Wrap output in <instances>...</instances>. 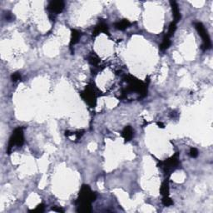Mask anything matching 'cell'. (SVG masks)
I'll use <instances>...</instances> for the list:
<instances>
[{"instance_id": "obj_1", "label": "cell", "mask_w": 213, "mask_h": 213, "mask_svg": "<svg viewBox=\"0 0 213 213\" xmlns=\"http://www.w3.org/2000/svg\"><path fill=\"white\" fill-rule=\"evenodd\" d=\"M97 198L96 194L91 190L89 186L82 185L77 199V206L78 212L87 213L92 211V202Z\"/></svg>"}, {"instance_id": "obj_2", "label": "cell", "mask_w": 213, "mask_h": 213, "mask_svg": "<svg viewBox=\"0 0 213 213\" xmlns=\"http://www.w3.org/2000/svg\"><path fill=\"white\" fill-rule=\"evenodd\" d=\"M24 143V136H23V127H18L13 131L12 136L9 138V143L8 145L7 153L10 154L12 148L14 146L21 147Z\"/></svg>"}, {"instance_id": "obj_3", "label": "cell", "mask_w": 213, "mask_h": 213, "mask_svg": "<svg viewBox=\"0 0 213 213\" xmlns=\"http://www.w3.org/2000/svg\"><path fill=\"white\" fill-rule=\"evenodd\" d=\"M194 25H195V28H196V31L198 33V34L201 37L202 39V41H203V44H202V47L201 49L203 50H208L211 48V39L209 37L208 34H207V31L205 29L204 25L200 22H196L194 23Z\"/></svg>"}, {"instance_id": "obj_4", "label": "cell", "mask_w": 213, "mask_h": 213, "mask_svg": "<svg viewBox=\"0 0 213 213\" xmlns=\"http://www.w3.org/2000/svg\"><path fill=\"white\" fill-rule=\"evenodd\" d=\"M179 165V153H177L164 162H160L159 167L162 168L165 172H171L174 171Z\"/></svg>"}, {"instance_id": "obj_5", "label": "cell", "mask_w": 213, "mask_h": 213, "mask_svg": "<svg viewBox=\"0 0 213 213\" xmlns=\"http://www.w3.org/2000/svg\"><path fill=\"white\" fill-rule=\"evenodd\" d=\"M81 97L91 107H94L97 103V95L95 93L94 89L91 87H87L84 91L81 92Z\"/></svg>"}, {"instance_id": "obj_6", "label": "cell", "mask_w": 213, "mask_h": 213, "mask_svg": "<svg viewBox=\"0 0 213 213\" xmlns=\"http://www.w3.org/2000/svg\"><path fill=\"white\" fill-rule=\"evenodd\" d=\"M49 10L51 12V13H54V14H58L63 12V8H64V3L63 1H51L49 3V7H48Z\"/></svg>"}, {"instance_id": "obj_7", "label": "cell", "mask_w": 213, "mask_h": 213, "mask_svg": "<svg viewBox=\"0 0 213 213\" xmlns=\"http://www.w3.org/2000/svg\"><path fill=\"white\" fill-rule=\"evenodd\" d=\"M170 3L172 5V15H173V18H174V22L177 23L182 18V15H181V13H180L179 8H178L177 2H175V1H172Z\"/></svg>"}, {"instance_id": "obj_8", "label": "cell", "mask_w": 213, "mask_h": 213, "mask_svg": "<svg viewBox=\"0 0 213 213\" xmlns=\"http://www.w3.org/2000/svg\"><path fill=\"white\" fill-rule=\"evenodd\" d=\"M102 32L106 34H108V28H107V25H106V23L103 22L100 23L99 24L97 25V26L95 28L92 35H93L94 37H96V36H97L100 33H102Z\"/></svg>"}, {"instance_id": "obj_9", "label": "cell", "mask_w": 213, "mask_h": 213, "mask_svg": "<svg viewBox=\"0 0 213 213\" xmlns=\"http://www.w3.org/2000/svg\"><path fill=\"white\" fill-rule=\"evenodd\" d=\"M122 136L124 138L125 142H129L132 140V138L133 137V130L130 126L126 127L123 129V131L122 132Z\"/></svg>"}, {"instance_id": "obj_10", "label": "cell", "mask_w": 213, "mask_h": 213, "mask_svg": "<svg viewBox=\"0 0 213 213\" xmlns=\"http://www.w3.org/2000/svg\"><path fill=\"white\" fill-rule=\"evenodd\" d=\"M131 25V23L129 22L128 20L123 19L122 21H119V22L116 23H115V28H116L117 30H121V31H123L125 29H127V28H129Z\"/></svg>"}, {"instance_id": "obj_11", "label": "cell", "mask_w": 213, "mask_h": 213, "mask_svg": "<svg viewBox=\"0 0 213 213\" xmlns=\"http://www.w3.org/2000/svg\"><path fill=\"white\" fill-rule=\"evenodd\" d=\"M81 36L80 32L76 30V29H72V37H71V41H70V47L72 48L73 45L76 44L78 42Z\"/></svg>"}, {"instance_id": "obj_12", "label": "cell", "mask_w": 213, "mask_h": 213, "mask_svg": "<svg viewBox=\"0 0 213 213\" xmlns=\"http://www.w3.org/2000/svg\"><path fill=\"white\" fill-rule=\"evenodd\" d=\"M169 182L167 180H166L162 182L161 188H160V192L163 196H169Z\"/></svg>"}, {"instance_id": "obj_13", "label": "cell", "mask_w": 213, "mask_h": 213, "mask_svg": "<svg viewBox=\"0 0 213 213\" xmlns=\"http://www.w3.org/2000/svg\"><path fill=\"white\" fill-rule=\"evenodd\" d=\"M171 44H172V43H171L170 38H168L167 36H165V38L163 39V41H162V43L161 44V45H160V49H161L162 51L167 50V49L171 46Z\"/></svg>"}, {"instance_id": "obj_14", "label": "cell", "mask_w": 213, "mask_h": 213, "mask_svg": "<svg viewBox=\"0 0 213 213\" xmlns=\"http://www.w3.org/2000/svg\"><path fill=\"white\" fill-rule=\"evenodd\" d=\"M176 29H177V23L173 21V22H172L170 23L169 28H168V31H167V34L166 36H167L168 38H171L172 36H173V34H174Z\"/></svg>"}, {"instance_id": "obj_15", "label": "cell", "mask_w": 213, "mask_h": 213, "mask_svg": "<svg viewBox=\"0 0 213 213\" xmlns=\"http://www.w3.org/2000/svg\"><path fill=\"white\" fill-rule=\"evenodd\" d=\"M88 61H89V63L93 66H97L98 65V63H100V59L97 58V56H96L95 54H92L91 56H89Z\"/></svg>"}, {"instance_id": "obj_16", "label": "cell", "mask_w": 213, "mask_h": 213, "mask_svg": "<svg viewBox=\"0 0 213 213\" xmlns=\"http://www.w3.org/2000/svg\"><path fill=\"white\" fill-rule=\"evenodd\" d=\"M162 201V204H163L165 206H170L173 205V201H172V199L170 198L169 196H163Z\"/></svg>"}, {"instance_id": "obj_17", "label": "cell", "mask_w": 213, "mask_h": 213, "mask_svg": "<svg viewBox=\"0 0 213 213\" xmlns=\"http://www.w3.org/2000/svg\"><path fill=\"white\" fill-rule=\"evenodd\" d=\"M30 212H44V205L43 203L39 204V206H37L35 209H33V210H29Z\"/></svg>"}, {"instance_id": "obj_18", "label": "cell", "mask_w": 213, "mask_h": 213, "mask_svg": "<svg viewBox=\"0 0 213 213\" xmlns=\"http://www.w3.org/2000/svg\"><path fill=\"white\" fill-rule=\"evenodd\" d=\"M189 155H190V157H191V158H196L197 156H198V151H197V149L196 148H191L190 149V152H189Z\"/></svg>"}, {"instance_id": "obj_19", "label": "cell", "mask_w": 213, "mask_h": 213, "mask_svg": "<svg viewBox=\"0 0 213 213\" xmlns=\"http://www.w3.org/2000/svg\"><path fill=\"white\" fill-rule=\"evenodd\" d=\"M11 79H12L13 82H17L19 79H21V75H20L19 73H13L12 76H11Z\"/></svg>"}, {"instance_id": "obj_20", "label": "cell", "mask_w": 213, "mask_h": 213, "mask_svg": "<svg viewBox=\"0 0 213 213\" xmlns=\"http://www.w3.org/2000/svg\"><path fill=\"white\" fill-rule=\"evenodd\" d=\"M53 211H57V212H63V209L59 208V207H53L52 209Z\"/></svg>"}, {"instance_id": "obj_21", "label": "cell", "mask_w": 213, "mask_h": 213, "mask_svg": "<svg viewBox=\"0 0 213 213\" xmlns=\"http://www.w3.org/2000/svg\"><path fill=\"white\" fill-rule=\"evenodd\" d=\"M13 15L11 14V13H7V14H6V18H7L8 21H11V19H13Z\"/></svg>"}, {"instance_id": "obj_22", "label": "cell", "mask_w": 213, "mask_h": 213, "mask_svg": "<svg viewBox=\"0 0 213 213\" xmlns=\"http://www.w3.org/2000/svg\"><path fill=\"white\" fill-rule=\"evenodd\" d=\"M157 124H158V126L159 127H161V128H164V125H163L162 122H157Z\"/></svg>"}]
</instances>
